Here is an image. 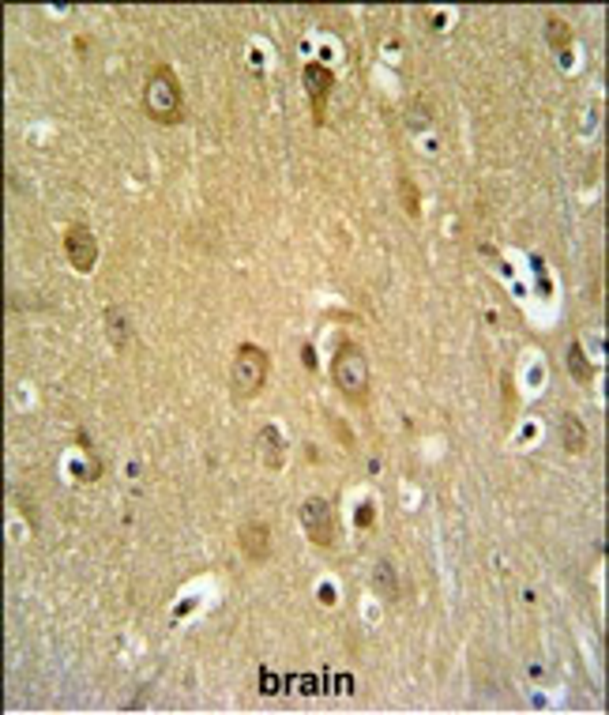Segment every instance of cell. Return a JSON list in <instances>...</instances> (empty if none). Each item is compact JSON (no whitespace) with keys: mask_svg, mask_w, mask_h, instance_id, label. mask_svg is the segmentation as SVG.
<instances>
[{"mask_svg":"<svg viewBox=\"0 0 609 715\" xmlns=\"http://www.w3.org/2000/svg\"><path fill=\"white\" fill-rule=\"evenodd\" d=\"M143 114L166 129L185 121V91L170 65H154L143 79Z\"/></svg>","mask_w":609,"mask_h":715,"instance_id":"1","label":"cell"},{"mask_svg":"<svg viewBox=\"0 0 609 715\" xmlns=\"http://www.w3.org/2000/svg\"><path fill=\"white\" fill-rule=\"evenodd\" d=\"M331 380H335V388L343 392L346 403L365 407V403H368V388H373V369H368L365 346H358L354 339H343L339 346H335Z\"/></svg>","mask_w":609,"mask_h":715,"instance_id":"2","label":"cell"},{"mask_svg":"<svg viewBox=\"0 0 609 715\" xmlns=\"http://www.w3.org/2000/svg\"><path fill=\"white\" fill-rule=\"evenodd\" d=\"M267 373H271V354L256 343H241L233 351L230 361V388H233V400H256L267 385Z\"/></svg>","mask_w":609,"mask_h":715,"instance_id":"3","label":"cell"},{"mask_svg":"<svg viewBox=\"0 0 609 715\" xmlns=\"http://www.w3.org/2000/svg\"><path fill=\"white\" fill-rule=\"evenodd\" d=\"M297 520L304 528V538H312L320 550L335 546V538H339V520H335V508L328 497H304L297 508Z\"/></svg>","mask_w":609,"mask_h":715,"instance_id":"4","label":"cell"},{"mask_svg":"<svg viewBox=\"0 0 609 715\" xmlns=\"http://www.w3.org/2000/svg\"><path fill=\"white\" fill-rule=\"evenodd\" d=\"M60 245H64V260H68L79 275L94 272V264H99V237L87 222H72V226H64L60 234Z\"/></svg>","mask_w":609,"mask_h":715,"instance_id":"5","label":"cell"},{"mask_svg":"<svg viewBox=\"0 0 609 715\" xmlns=\"http://www.w3.org/2000/svg\"><path fill=\"white\" fill-rule=\"evenodd\" d=\"M301 83H304V94H309V102H312V121L324 124L328 99L335 91V72L328 65H320V60H309V65L301 68Z\"/></svg>","mask_w":609,"mask_h":715,"instance_id":"6","label":"cell"},{"mask_svg":"<svg viewBox=\"0 0 609 715\" xmlns=\"http://www.w3.org/2000/svg\"><path fill=\"white\" fill-rule=\"evenodd\" d=\"M237 546H241L245 561H252V565L271 561V528H267L264 520L241 523V531H237Z\"/></svg>","mask_w":609,"mask_h":715,"instance_id":"7","label":"cell"},{"mask_svg":"<svg viewBox=\"0 0 609 715\" xmlns=\"http://www.w3.org/2000/svg\"><path fill=\"white\" fill-rule=\"evenodd\" d=\"M256 456H260V464L267 471H282V464H286V437L279 433L275 425H260V433H256Z\"/></svg>","mask_w":609,"mask_h":715,"instance_id":"8","label":"cell"},{"mask_svg":"<svg viewBox=\"0 0 609 715\" xmlns=\"http://www.w3.org/2000/svg\"><path fill=\"white\" fill-rule=\"evenodd\" d=\"M560 449H565L568 456H583L587 452V425H583L580 415H572V410L560 415Z\"/></svg>","mask_w":609,"mask_h":715,"instance_id":"9","label":"cell"},{"mask_svg":"<svg viewBox=\"0 0 609 715\" xmlns=\"http://www.w3.org/2000/svg\"><path fill=\"white\" fill-rule=\"evenodd\" d=\"M106 336L114 343V351H128L132 346V321H128V313L121 306L106 309Z\"/></svg>","mask_w":609,"mask_h":715,"instance_id":"10","label":"cell"},{"mask_svg":"<svg viewBox=\"0 0 609 715\" xmlns=\"http://www.w3.org/2000/svg\"><path fill=\"white\" fill-rule=\"evenodd\" d=\"M572 42H575V27L568 20H560V15H550L546 20V45L557 53V57H568L572 53Z\"/></svg>","mask_w":609,"mask_h":715,"instance_id":"11","label":"cell"},{"mask_svg":"<svg viewBox=\"0 0 609 715\" xmlns=\"http://www.w3.org/2000/svg\"><path fill=\"white\" fill-rule=\"evenodd\" d=\"M565 365H568V377L575 380V385H590L595 380V365H590V358L583 354L580 343H568V354H565Z\"/></svg>","mask_w":609,"mask_h":715,"instance_id":"12","label":"cell"},{"mask_svg":"<svg viewBox=\"0 0 609 715\" xmlns=\"http://www.w3.org/2000/svg\"><path fill=\"white\" fill-rule=\"evenodd\" d=\"M373 587H376V595H384V599H399V576H395V565L388 561V558H380L376 561V568H373Z\"/></svg>","mask_w":609,"mask_h":715,"instance_id":"13","label":"cell"},{"mask_svg":"<svg viewBox=\"0 0 609 715\" xmlns=\"http://www.w3.org/2000/svg\"><path fill=\"white\" fill-rule=\"evenodd\" d=\"M395 188H399V203H403V211H407L414 222H418V218H422V193H418V185H414V178L399 173Z\"/></svg>","mask_w":609,"mask_h":715,"instance_id":"14","label":"cell"},{"mask_svg":"<svg viewBox=\"0 0 609 715\" xmlns=\"http://www.w3.org/2000/svg\"><path fill=\"white\" fill-rule=\"evenodd\" d=\"M501 400H504V422H516L519 392H516V380H511V373H501Z\"/></svg>","mask_w":609,"mask_h":715,"instance_id":"15","label":"cell"},{"mask_svg":"<svg viewBox=\"0 0 609 715\" xmlns=\"http://www.w3.org/2000/svg\"><path fill=\"white\" fill-rule=\"evenodd\" d=\"M422 124H425V129L432 124V117H429V106L422 109V102H414V109H410V129H422Z\"/></svg>","mask_w":609,"mask_h":715,"instance_id":"16","label":"cell"},{"mask_svg":"<svg viewBox=\"0 0 609 715\" xmlns=\"http://www.w3.org/2000/svg\"><path fill=\"white\" fill-rule=\"evenodd\" d=\"M373 520H376V512H373V504H358V528H373Z\"/></svg>","mask_w":609,"mask_h":715,"instance_id":"17","label":"cell"},{"mask_svg":"<svg viewBox=\"0 0 609 715\" xmlns=\"http://www.w3.org/2000/svg\"><path fill=\"white\" fill-rule=\"evenodd\" d=\"M331 429H335V433L343 437V444H346V449H350V444H354V437H350V429L343 425V418H331Z\"/></svg>","mask_w":609,"mask_h":715,"instance_id":"18","label":"cell"}]
</instances>
